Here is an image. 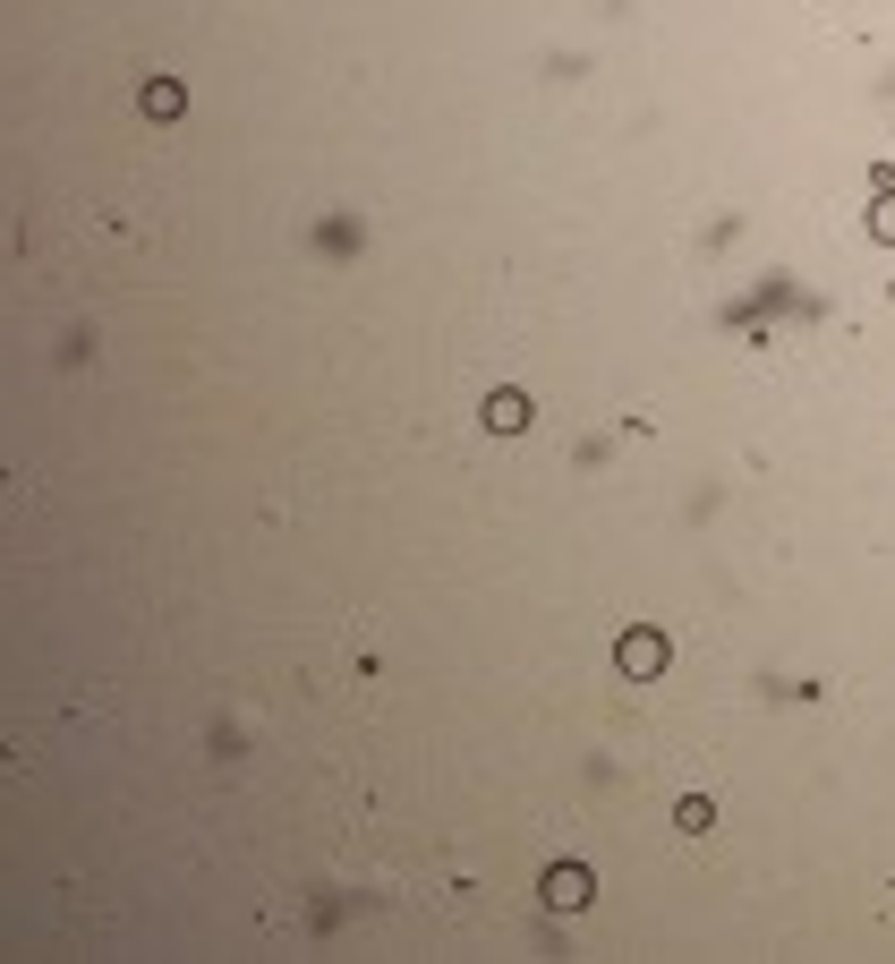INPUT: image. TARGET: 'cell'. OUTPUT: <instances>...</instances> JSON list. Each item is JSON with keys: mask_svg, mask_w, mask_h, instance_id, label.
<instances>
[{"mask_svg": "<svg viewBox=\"0 0 895 964\" xmlns=\"http://www.w3.org/2000/svg\"><path fill=\"white\" fill-rule=\"evenodd\" d=\"M623 666H632V675H657V666H666V641H657V632H632V641H623Z\"/></svg>", "mask_w": 895, "mask_h": 964, "instance_id": "6da1fadb", "label": "cell"}, {"mask_svg": "<svg viewBox=\"0 0 895 964\" xmlns=\"http://www.w3.org/2000/svg\"><path fill=\"white\" fill-rule=\"evenodd\" d=\"M546 897H554V904H589V870H572V863L546 870Z\"/></svg>", "mask_w": 895, "mask_h": 964, "instance_id": "7a4b0ae2", "label": "cell"}, {"mask_svg": "<svg viewBox=\"0 0 895 964\" xmlns=\"http://www.w3.org/2000/svg\"><path fill=\"white\" fill-rule=\"evenodd\" d=\"M180 103H188V95H180L171 77H154V86H145V111H154V120H180Z\"/></svg>", "mask_w": 895, "mask_h": 964, "instance_id": "3957f363", "label": "cell"}, {"mask_svg": "<svg viewBox=\"0 0 895 964\" xmlns=\"http://www.w3.org/2000/svg\"><path fill=\"white\" fill-rule=\"evenodd\" d=\"M486 418H495V427H504V436H511V427L529 418V401H520V393H495V401H486Z\"/></svg>", "mask_w": 895, "mask_h": 964, "instance_id": "277c9868", "label": "cell"}, {"mask_svg": "<svg viewBox=\"0 0 895 964\" xmlns=\"http://www.w3.org/2000/svg\"><path fill=\"white\" fill-rule=\"evenodd\" d=\"M870 231H878V239H895V196L878 205V214H870Z\"/></svg>", "mask_w": 895, "mask_h": 964, "instance_id": "5b68a950", "label": "cell"}]
</instances>
